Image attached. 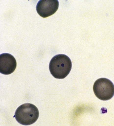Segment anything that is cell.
Here are the masks:
<instances>
[{"label": "cell", "mask_w": 114, "mask_h": 126, "mask_svg": "<svg viewBox=\"0 0 114 126\" xmlns=\"http://www.w3.org/2000/svg\"><path fill=\"white\" fill-rule=\"evenodd\" d=\"M93 90L96 97L100 99L109 100L114 95V84L108 79H99L94 84Z\"/></svg>", "instance_id": "3957f363"}, {"label": "cell", "mask_w": 114, "mask_h": 126, "mask_svg": "<svg viewBox=\"0 0 114 126\" xmlns=\"http://www.w3.org/2000/svg\"><path fill=\"white\" fill-rule=\"evenodd\" d=\"M39 116L38 110L35 106L30 103H25L17 108L14 117L20 124L29 126L36 122Z\"/></svg>", "instance_id": "7a4b0ae2"}, {"label": "cell", "mask_w": 114, "mask_h": 126, "mask_svg": "<svg viewBox=\"0 0 114 126\" xmlns=\"http://www.w3.org/2000/svg\"><path fill=\"white\" fill-rule=\"evenodd\" d=\"M59 7L58 0H40L37 4L36 10L39 16L46 18L54 14Z\"/></svg>", "instance_id": "277c9868"}, {"label": "cell", "mask_w": 114, "mask_h": 126, "mask_svg": "<svg viewBox=\"0 0 114 126\" xmlns=\"http://www.w3.org/2000/svg\"><path fill=\"white\" fill-rule=\"evenodd\" d=\"M72 63L70 58L64 54L56 55L50 62L49 69L51 75L55 78L63 79L70 72Z\"/></svg>", "instance_id": "6da1fadb"}, {"label": "cell", "mask_w": 114, "mask_h": 126, "mask_svg": "<svg viewBox=\"0 0 114 126\" xmlns=\"http://www.w3.org/2000/svg\"><path fill=\"white\" fill-rule=\"evenodd\" d=\"M17 66L16 59L12 55L3 53L0 55V72L5 75L12 74Z\"/></svg>", "instance_id": "5b68a950"}]
</instances>
